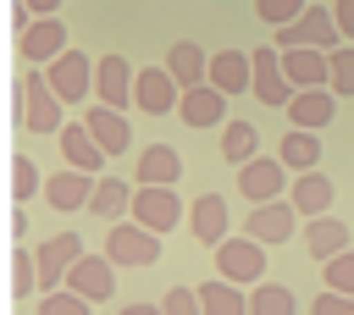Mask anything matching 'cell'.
<instances>
[{"mask_svg": "<svg viewBox=\"0 0 354 315\" xmlns=\"http://www.w3.org/2000/svg\"><path fill=\"white\" fill-rule=\"evenodd\" d=\"M11 111H17V127H22V133H39V138H61V127H66V105H61V94L50 88L44 72H17Z\"/></svg>", "mask_w": 354, "mask_h": 315, "instance_id": "cell-1", "label": "cell"}, {"mask_svg": "<svg viewBox=\"0 0 354 315\" xmlns=\"http://www.w3.org/2000/svg\"><path fill=\"white\" fill-rule=\"evenodd\" d=\"M348 39H343V28H337V11L332 6H310L293 28H282L277 33V50H343Z\"/></svg>", "mask_w": 354, "mask_h": 315, "instance_id": "cell-2", "label": "cell"}, {"mask_svg": "<svg viewBox=\"0 0 354 315\" xmlns=\"http://www.w3.org/2000/svg\"><path fill=\"white\" fill-rule=\"evenodd\" d=\"M216 276L232 282V287H260L266 282V243H254L249 232L243 238H227L216 249Z\"/></svg>", "mask_w": 354, "mask_h": 315, "instance_id": "cell-3", "label": "cell"}, {"mask_svg": "<svg viewBox=\"0 0 354 315\" xmlns=\"http://www.w3.org/2000/svg\"><path fill=\"white\" fill-rule=\"evenodd\" d=\"M105 260L144 271V265L160 260V232H149V227H138V221H116V227L105 232Z\"/></svg>", "mask_w": 354, "mask_h": 315, "instance_id": "cell-4", "label": "cell"}, {"mask_svg": "<svg viewBox=\"0 0 354 315\" xmlns=\"http://www.w3.org/2000/svg\"><path fill=\"white\" fill-rule=\"evenodd\" d=\"M83 254H88V249H83L77 232H50V238L39 243V287H44V293H61L66 276H72V265H77Z\"/></svg>", "mask_w": 354, "mask_h": 315, "instance_id": "cell-5", "label": "cell"}, {"mask_svg": "<svg viewBox=\"0 0 354 315\" xmlns=\"http://www.w3.org/2000/svg\"><path fill=\"white\" fill-rule=\"evenodd\" d=\"M94 66H100V61H88L83 50H66L61 61L44 66V77H50V88L61 94V105H88V94H94Z\"/></svg>", "mask_w": 354, "mask_h": 315, "instance_id": "cell-6", "label": "cell"}, {"mask_svg": "<svg viewBox=\"0 0 354 315\" xmlns=\"http://www.w3.org/2000/svg\"><path fill=\"white\" fill-rule=\"evenodd\" d=\"M249 61H254V88H249V94H254L260 105H282V111H288L299 88L288 83V66H282V50H277V44H260V50H249Z\"/></svg>", "mask_w": 354, "mask_h": 315, "instance_id": "cell-7", "label": "cell"}, {"mask_svg": "<svg viewBox=\"0 0 354 315\" xmlns=\"http://www.w3.org/2000/svg\"><path fill=\"white\" fill-rule=\"evenodd\" d=\"M288 166L277 160V155H260V160H249L243 171H238V193L249 199V204H271V199H288Z\"/></svg>", "mask_w": 354, "mask_h": 315, "instance_id": "cell-8", "label": "cell"}, {"mask_svg": "<svg viewBox=\"0 0 354 315\" xmlns=\"http://www.w3.org/2000/svg\"><path fill=\"white\" fill-rule=\"evenodd\" d=\"M133 83H138V72L127 66V55H100V66H94V105L127 111L133 105Z\"/></svg>", "mask_w": 354, "mask_h": 315, "instance_id": "cell-9", "label": "cell"}, {"mask_svg": "<svg viewBox=\"0 0 354 315\" xmlns=\"http://www.w3.org/2000/svg\"><path fill=\"white\" fill-rule=\"evenodd\" d=\"M183 182V155L171 144H144L133 160V188H177Z\"/></svg>", "mask_w": 354, "mask_h": 315, "instance_id": "cell-10", "label": "cell"}, {"mask_svg": "<svg viewBox=\"0 0 354 315\" xmlns=\"http://www.w3.org/2000/svg\"><path fill=\"white\" fill-rule=\"evenodd\" d=\"M243 232H249L254 243H266V249H277V243H288V238L299 232V210H293L288 199H271V204H254V210H249V221H243Z\"/></svg>", "mask_w": 354, "mask_h": 315, "instance_id": "cell-11", "label": "cell"}, {"mask_svg": "<svg viewBox=\"0 0 354 315\" xmlns=\"http://www.w3.org/2000/svg\"><path fill=\"white\" fill-rule=\"evenodd\" d=\"M133 105H138L144 116H166V111L183 105V88H177V77H171L166 66H144L138 83H133Z\"/></svg>", "mask_w": 354, "mask_h": 315, "instance_id": "cell-12", "label": "cell"}, {"mask_svg": "<svg viewBox=\"0 0 354 315\" xmlns=\"http://www.w3.org/2000/svg\"><path fill=\"white\" fill-rule=\"evenodd\" d=\"M133 221L149 232H171L183 221V199L177 188H133Z\"/></svg>", "mask_w": 354, "mask_h": 315, "instance_id": "cell-13", "label": "cell"}, {"mask_svg": "<svg viewBox=\"0 0 354 315\" xmlns=\"http://www.w3.org/2000/svg\"><path fill=\"white\" fill-rule=\"evenodd\" d=\"M17 50H22V61H33V66H50V61H61L72 44H66V22L61 17H39L22 39H17Z\"/></svg>", "mask_w": 354, "mask_h": 315, "instance_id": "cell-14", "label": "cell"}, {"mask_svg": "<svg viewBox=\"0 0 354 315\" xmlns=\"http://www.w3.org/2000/svg\"><path fill=\"white\" fill-rule=\"evenodd\" d=\"M94 188H100V177L61 166V171H50V177H44V204H50V210H88Z\"/></svg>", "mask_w": 354, "mask_h": 315, "instance_id": "cell-15", "label": "cell"}, {"mask_svg": "<svg viewBox=\"0 0 354 315\" xmlns=\"http://www.w3.org/2000/svg\"><path fill=\"white\" fill-rule=\"evenodd\" d=\"M55 144H61V160H66L72 171H88V177H100V166L111 160V155L94 144V133H88V122H83V116H77V122H66Z\"/></svg>", "mask_w": 354, "mask_h": 315, "instance_id": "cell-16", "label": "cell"}, {"mask_svg": "<svg viewBox=\"0 0 354 315\" xmlns=\"http://www.w3.org/2000/svg\"><path fill=\"white\" fill-rule=\"evenodd\" d=\"M227 227H232V216H227V199H221V193H199V199L188 204V232H194L199 243L221 249V243L232 238Z\"/></svg>", "mask_w": 354, "mask_h": 315, "instance_id": "cell-17", "label": "cell"}, {"mask_svg": "<svg viewBox=\"0 0 354 315\" xmlns=\"http://www.w3.org/2000/svg\"><path fill=\"white\" fill-rule=\"evenodd\" d=\"M66 287H72V293H83L88 304H105V298L116 293V265H111L105 254H83V260L72 265Z\"/></svg>", "mask_w": 354, "mask_h": 315, "instance_id": "cell-18", "label": "cell"}, {"mask_svg": "<svg viewBox=\"0 0 354 315\" xmlns=\"http://www.w3.org/2000/svg\"><path fill=\"white\" fill-rule=\"evenodd\" d=\"M166 72L177 77L183 94H188V88H205V83H210V55H205L194 39H177V44L166 50Z\"/></svg>", "mask_w": 354, "mask_h": 315, "instance_id": "cell-19", "label": "cell"}, {"mask_svg": "<svg viewBox=\"0 0 354 315\" xmlns=\"http://www.w3.org/2000/svg\"><path fill=\"white\" fill-rule=\"evenodd\" d=\"M210 88H221L227 99L243 94V88H254V61H249V50H216V55H210Z\"/></svg>", "mask_w": 354, "mask_h": 315, "instance_id": "cell-20", "label": "cell"}, {"mask_svg": "<svg viewBox=\"0 0 354 315\" xmlns=\"http://www.w3.org/2000/svg\"><path fill=\"white\" fill-rule=\"evenodd\" d=\"M332 116H337V94H332V88H299L293 105H288V122H293L299 133H321Z\"/></svg>", "mask_w": 354, "mask_h": 315, "instance_id": "cell-21", "label": "cell"}, {"mask_svg": "<svg viewBox=\"0 0 354 315\" xmlns=\"http://www.w3.org/2000/svg\"><path fill=\"white\" fill-rule=\"evenodd\" d=\"M332 177L326 171H304V177H293V188H288V204L304 216V221H315V216H332Z\"/></svg>", "mask_w": 354, "mask_h": 315, "instance_id": "cell-22", "label": "cell"}, {"mask_svg": "<svg viewBox=\"0 0 354 315\" xmlns=\"http://www.w3.org/2000/svg\"><path fill=\"white\" fill-rule=\"evenodd\" d=\"M304 249H310V260H321V265H332L337 254H348V227L337 221V216H315V221H304Z\"/></svg>", "mask_w": 354, "mask_h": 315, "instance_id": "cell-23", "label": "cell"}, {"mask_svg": "<svg viewBox=\"0 0 354 315\" xmlns=\"http://www.w3.org/2000/svg\"><path fill=\"white\" fill-rule=\"evenodd\" d=\"M293 88H332V55L326 50H282Z\"/></svg>", "mask_w": 354, "mask_h": 315, "instance_id": "cell-24", "label": "cell"}, {"mask_svg": "<svg viewBox=\"0 0 354 315\" xmlns=\"http://www.w3.org/2000/svg\"><path fill=\"white\" fill-rule=\"evenodd\" d=\"M83 122H88L94 144H100L111 160H116V155H127L133 133H127V116H122V111H111V105H88V111H83Z\"/></svg>", "mask_w": 354, "mask_h": 315, "instance_id": "cell-25", "label": "cell"}, {"mask_svg": "<svg viewBox=\"0 0 354 315\" xmlns=\"http://www.w3.org/2000/svg\"><path fill=\"white\" fill-rule=\"evenodd\" d=\"M177 116H183L188 127H227V122H221V116H227V94L210 88V83H205V88H188L183 105H177Z\"/></svg>", "mask_w": 354, "mask_h": 315, "instance_id": "cell-26", "label": "cell"}, {"mask_svg": "<svg viewBox=\"0 0 354 315\" xmlns=\"http://www.w3.org/2000/svg\"><path fill=\"white\" fill-rule=\"evenodd\" d=\"M277 160H282L293 177L321 171V166H315V160H321V133H299V127H288V133H282V144H277Z\"/></svg>", "mask_w": 354, "mask_h": 315, "instance_id": "cell-27", "label": "cell"}, {"mask_svg": "<svg viewBox=\"0 0 354 315\" xmlns=\"http://www.w3.org/2000/svg\"><path fill=\"white\" fill-rule=\"evenodd\" d=\"M221 160H232L238 171H243L249 160H260V133H254V122L227 116V127H221Z\"/></svg>", "mask_w": 354, "mask_h": 315, "instance_id": "cell-28", "label": "cell"}, {"mask_svg": "<svg viewBox=\"0 0 354 315\" xmlns=\"http://www.w3.org/2000/svg\"><path fill=\"white\" fill-rule=\"evenodd\" d=\"M88 210L100 216V221H122L127 210H133V188L122 182V177H100V188H94V199H88Z\"/></svg>", "mask_w": 354, "mask_h": 315, "instance_id": "cell-29", "label": "cell"}, {"mask_svg": "<svg viewBox=\"0 0 354 315\" xmlns=\"http://www.w3.org/2000/svg\"><path fill=\"white\" fill-rule=\"evenodd\" d=\"M199 304H205V315H249V287H232V282L210 276L199 287Z\"/></svg>", "mask_w": 354, "mask_h": 315, "instance_id": "cell-30", "label": "cell"}, {"mask_svg": "<svg viewBox=\"0 0 354 315\" xmlns=\"http://www.w3.org/2000/svg\"><path fill=\"white\" fill-rule=\"evenodd\" d=\"M39 287V249H11V298H33Z\"/></svg>", "mask_w": 354, "mask_h": 315, "instance_id": "cell-31", "label": "cell"}, {"mask_svg": "<svg viewBox=\"0 0 354 315\" xmlns=\"http://www.w3.org/2000/svg\"><path fill=\"white\" fill-rule=\"evenodd\" d=\"M249 315H293V293L282 282H260L249 287Z\"/></svg>", "mask_w": 354, "mask_h": 315, "instance_id": "cell-32", "label": "cell"}, {"mask_svg": "<svg viewBox=\"0 0 354 315\" xmlns=\"http://www.w3.org/2000/svg\"><path fill=\"white\" fill-rule=\"evenodd\" d=\"M310 11V0H254V17L271 28V33H282V28H293L299 17Z\"/></svg>", "mask_w": 354, "mask_h": 315, "instance_id": "cell-33", "label": "cell"}, {"mask_svg": "<svg viewBox=\"0 0 354 315\" xmlns=\"http://www.w3.org/2000/svg\"><path fill=\"white\" fill-rule=\"evenodd\" d=\"M33 193H44V177L28 155H11V204H28Z\"/></svg>", "mask_w": 354, "mask_h": 315, "instance_id": "cell-34", "label": "cell"}, {"mask_svg": "<svg viewBox=\"0 0 354 315\" xmlns=\"http://www.w3.org/2000/svg\"><path fill=\"white\" fill-rule=\"evenodd\" d=\"M39 315H94V304H88L83 293L61 287V293H44V298H39Z\"/></svg>", "mask_w": 354, "mask_h": 315, "instance_id": "cell-35", "label": "cell"}, {"mask_svg": "<svg viewBox=\"0 0 354 315\" xmlns=\"http://www.w3.org/2000/svg\"><path fill=\"white\" fill-rule=\"evenodd\" d=\"M332 94L337 99H354V44L332 50Z\"/></svg>", "mask_w": 354, "mask_h": 315, "instance_id": "cell-36", "label": "cell"}, {"mask_svg": "<svg viewBox=\"0 0 354 315\" xmlns=\"http://www.w3.org/2000/svg\"><path fill=\"white\" fill-rule=\"evenodd\" d=\"M160 315H205L199 287H166L160 293Z\"/></svg>", "mask_w": 354, "mask_h": 315, "instance_id": "cell-37", "label": "cell"}, {"mask_svg": "<svg viewBox=\"0 0 354 315\" xmlns=\"http://www.w3.org/2000/svg\"><path fill=\"white\" fill-rule=\"evenodd\" d=\"M321 276H326V293H348L354 298V249L337 254L332 265H321Z\"/></svg>", "mask_w": 354, "mask_h": 315, "instance_id": "cell-38", "label": "cell"}, {"mask_svg": "<svg viewBox=\"0 0 354 315\" xmlns=\"http://www.w3.org/2000/svg\"><path fill=\"white\" fill-rule=\"evenodd\" d=\"M310 315H354V298L348 293H315L310 298Z\"/></svg>", "mask_w": 354, "mask_h": 315, "instance_id": "cell-39", "label": "cell"}, {"mask_svg": "<svg viewBox=\"0 0 354 315\" xmlns=\"http://www.w3.org/2000/svg\"><path fill=\"white\" fill-rule=\"evenodd\" d=\"M332 11H337V28H343V39L354 44V0H332Z\"/></svg>", "mask_w": 354, "mask_h": 315, "instance_id": "cell-40", "label": "cell"}, {"mask_svg": "<svg viewBox=\"0 0 354 315\" xmlns=\"http://www.w3.org/2000/svg\"><path fill=\"white\" fill-rule=\"evenodd\" d=\"M22 232H28V210H22V204H17V210H11V238H17V243H22Z\"/></svg>", "mask_w": 354, "mask_h": 315, "instance_id": "cell-41", "label": "cell"}, {"mask_svg": "<svg viewBox=\"0 0 354 315\" xmlns=\"http://www.w3.org/2000/svg\"><path fill=\"white\" fill-rule=\"evenodd\" d=\"M28 6H33V17H55L61 11V0H28Z\"/></svg>", "mask_w": 354, "mask_h": 315, "instance_id": "cell-42", "label": "cell"}, {"mask_svg": "<svg viewBox=\"0 0 354 315\" xmlns=\"http://www.w3.org/2000/svg\"><path fill=\"white\" fill-rule=\"evenodd\" d=\"M116 315H160V304H127V309H116Z\"/></svg>", "mask_w": 354, "mask_h": 315, "instance_id": "cell-43", "label": "cell"}]
</instances>
